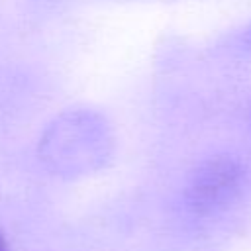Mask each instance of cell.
Listing matches in <instances>:
<instances>
[{
	"label": "cell",
	"instance_id": "obj_1",
	"mask_svg": "<svg viewBox=\"0 0 251 251\" xmlns=\"http://www.w3.org/2000/svg\"><path fill=\"white\" fill-rule=\"evenodd\" d=\"M0 251H6V247H4V241H2V237H0Z\"/></svg>",
	"mask_w": 251,
	"mask_h": 251
}]
</instances>
